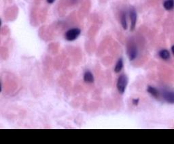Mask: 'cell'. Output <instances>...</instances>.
Returning a JSON list of instances; mask_svg holds the SVG:
<instances>
[{
	"label": "cell",
	"instance_id": "obj_3",
	"mask_svg": "<svg viewBox=\"0 0 174 144\" xmlns=\"http://www.w3.org/2000/svg\"><path fill=\"white\" fill-rule=\"evenodd\" d=\"M127 54L130 61H133V60L135 59L138 55L137 48L135 45H134V44H131V45H129V47H128Z\"/></svg>",
	"mask_w": 174,
	"mask_h": 144
},
{
	"label": "cell",
	"instance_id": "obj_12",
	"mask_svg": "<svg viewBox=\"0 0 174 144\" xmlns=\"http://www.w3.org/2000/svg\"><path fill=\"white\" fill-rule=\"evenodd\" d=\"M139 99H138V98L133 99V101H132L133 104L134 106H137L138 103H139Z\"/></svg>",
	"mask_w": 174,
	"mask_h": 144
},
{
	"label": "cell",
	"instance_id": "obj_11",
	"mask_svg": "<svg viewBox=\"0 0 174 144\" xmlns=\"http://www.w3.org/2000/svg\"><path fill=\"white\" fill-rule=\"evenodd\" d=\"M174 1L173 0H167L163 2V7L166 10H171L173 8Z\"/></svg>",
	"mask_w": 174,
	"mask_h": 144
},
{
	"label": "cell",
	"instance_id": "obj_9",
	"mask_svg": "<svg viewBox=\"0 0 174 144\" xmlns=\"http://www.w3.org/2000/svg\"><path fill=\"white\" fill-rule=\"evenodd\" d=\"M123 66H124L123 59H122V58H119L118 62H116V66H115V67H114L115 72H116V73L120 72V71L122 70V68H123Z\"/></svg>",
	"mask_w": 174,
	"mask_h": 144
},
{
	"label": "cell",
	"instance_id": "obj_1",
	"mask_svg": "<svg viewBox=\"0 0 174 144\" xmlns=\"http://www.w3.org/2000/svg\"><path fill=\"white\" fill-rule=\"evenodd\" d=\"M128 81H129V79H128L127 76L126 74H121L118 77L116 85L118 92L120 94H123L125 93L128 84Z\"/></svg>",
	"mask_w": 174,
	"mask_h": 144
},
{
	"label": "cell",
	"instance_id": "obj_7",
	"mask_svg": "<svg viewBox=\"0 0 174 144\" xmlns=\"http://www.w3.org/2000/svg\"><path fill=\"white\" fill-rule=\"evenodd\" d=\"M159 56L161 59L164 60H168L170 58V53L167 49H163L159 51Z\"/></svg>",
	"mask_w": 174,
	"mask_h": 144
},
{
	"label": "cell",
	"instance_id": "obj_13",
	"mask_svg": "<svg viewBox=\"0 0 174 144\" xmlns=\"http://www.w3.org/2000/svg\"><path fill=\"white\" fill-rule=\"evenodd\" d=\"M47 2L48 3H54V0H47Z\"/></svg>",
	"mask_w": 174,
	"mask_h": 144
},
{
	"label": "cell",
	"instance_id": "obj_14",
	"mask_svg": "<svg viewBox=\"0 0 174 144\" xmlns=\"http://www.w3.org/2000/svg\"><path fill=\"white\" fill-rule=\"evenodd\" d=\"M171 51L172 53H173V45L171 47Z\"/></svg>",
	"mask_w": 174,
	"mask_h": 144
},
{
	"label": "cell",
	"instance_id": "obj_10",
	"mask_svg": "<svg viewBox=\"0 0 174 144\" xmlns=\"http://www.w3.org/2000/svg\"><path fill=\"white\" fill-rule=\"evenodd\" d=\"M147 91L148 92L150 95H152L154 97H159V91L157 90V89L152 86H148L147 88Z\"/></svg>",
	"mask_w": 174,
	"mask_h": 144
},
{
	"label": "cell",
	"instance_id": "obj_6",
	"mask_svg": "<svg viewBox=\"0 0 174 144\" xmlns=\"http://www.w3.org/2000/svg\"><path fill=\"white\" fill-rule=\"evenodd\" d=\"M84 81L87 83H93L94 82L93 74L90 70H86L84 74Z\"/></svg>",
	"mask_w": 174,
	"mask_h": 144
},
{
	"label": "cell",
	"instance_id": "obj_2",
	"mask_svg": "<svg viewBox=\"0 0 174 144\" xmlns=\"http://www.w3.org/2000/svg\"><path fill=\"white\" fill-rule=\"evenodd\" d=\"M81 30L78 28H73L69 29L65 33V39L68 41H73L80 36Z\"/></svg>",
	"mask_w": 174,
	"mask_h": 144
},
{
	"label": "cell",
	"instance_id": "obj_5",
	"mask_svg": "<svg viewBox=\"0 0 174 144\" xmlns=\"http://www.w3.org/2000/svg\"><path fill=\"white\" fill-rule=\"evenodd\" d=\"M162 96L164 100H165L169 104H173L174 103V93L172 91H163L162 92Z\"/></svg>",
	"mask_w": 174,
	"mask_h": 144
},
{
	"label": "cell",
	"instance_id": "obj_8",
	"mask_svg": "<svg viewBox=\"0 0 174 144\" xmlns=\"http://www.w3.org/2000/svg\"><path fill=\"white\" fill-rule=\"evenodd\" d=\"M120 22H121V25L123 28L124 30H127L128 25H127V14L126 12H122L121 15H120Z\"/></svg>",
	"mask_w": 174,
	"mask_h": 144
},
{
	"label": "cell",
	"instance_id": "obj_4",
	"mask_svg": "<svg viewBox=\"0 0 174 144\" xmlns=\"http://www.w3.org/2000/svg\"><path fill=\"white\" fill-rule=\"evenodd\" d=\"M129 14H130V20H131L130 28L131 31H133L136 26L137 19V14L136 10H135V8H133L131 9L130 12H129Z\"/></svg>",
	"mask_w": 174,
	"mask_h": 144
}]
</instances>
